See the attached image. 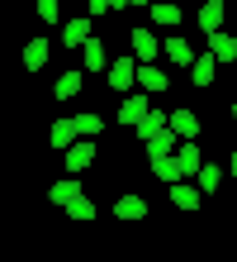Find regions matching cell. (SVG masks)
<instances>
[{"label":"cell","mask_w":237,"mask_h":262,"mask_svg":"<svg viewBox=\"0 0 237 262\" xmlns=\"http://www.w3.org/2000/svg\"><path fill=\"white\" fill-rule=\"evenodd\" d=\"M95 162V143H90V138L81 134V138H76V143L67 148V172L76 177V172H86V167Z\"/></svg>","instance_id":"6da1fadb"},{"label":"cell","mask_w":237,"mask_h":262,"mask_svg":"<svg viewBox=\"0 0 237 262\" xmlns=\"http://www.w3.org/2000/svg\"><path fill=\"white\" fill-rule=\"evenodd\" d=\"M138 81V57H119V62H109V86L114 91H128Z\"/></svg>","instance_id":"7a4b0ae2"},{"label":"cell","mask_w":237,"mask_h":262,"mask_svg":"<svg viewBox=\"0 0 237 262\" xmlns=\"http://www.w3.org/2000/svg\"><path fill=\"white\" fill-rule=\"evenodd\" d=\"M214 72H218V57L214 53H199L195 62H190V81H195V86H214Z\"/></svg>","instance_id":"3957f363"},{"label":"cell","mask_w":237,"mask_h":262,"mask_svg":"<svg viewBox=\"0 0 237 262\" xmlns=\"http://www.w3.org/2000/svg\"><path fill=\"white\" fill-rule=\"evenodd\" d=\"M138 81H142V91L162 96V91L171 86V76H162V67H156V62H138Z\"/></svg>","instance_id":"277c9868"},{"label":"cell","mask_w":237,"mask_h":262,"mask_svg":"<svg viewBox=\"0 0 237 262\" xmlns=\"http://www.w3.org/2000/svg\"><path fill=\"white\" fill-rule=\"evenodd\" d=\"M152 115V105H147V96H123V110H119V119H123V124H142V119H147Z\"/></svg>","instance_id":"5b68a950"},{"label":"cell","mask_w":237,"mask_h":262,"mask_svg":"<svg viewBox=\"0 0 237 262\" xmlns=\"http://www.w3.org/2000/svg\"><path fill=\"white\" fill-rule=\"evenodd\" d=\"M86 38H95L90 19H67V24H62V43H67V48H86Z\"/></svg>","instance_id":"8992f818"},{"label":"cell","mask_w":237,"mask_h":262,"mask_svg":"<svg viewBox=\"0 0 237 262\" xmlns=\"http://www.w3.org/2000/svg\"><path fill=\"white\" fill-rule=\"evenodd\" d=\"M133 57L138 62H156V38H152V29H133Z\"/></svg>","instance_id":"52a82bcc"},{"label":"cell","mask_w":237,"mask_h":262,"mask_svg":"<svg viewBox=\"0 0 237 262\" xmlns=\"http://www.w3.org/2000/svg\"><path fill=\"white\" fill-rule=\"evenodd\" d=\"M176 162H180V177H195L199 172V138H185V148H176Z\"/></svg>","instance_id":"ba28073f"},{"label":"cell","mask_w":237,"mask_h":262,"mask_svg":"<svg viewBox=\"0 0 237 262\" xmlns=\"http://www.w3.org/2000/svg\"><path fill=\"white\" fill-rule=\"evenodd\" d=\"M209 53L218 57V62H237V38L218 29V34H209Z\"/></svg>","instance_id":"9c48e42d"},{"label":"cell","mask_w":237,"mask_h":262,"mask_svg":"<svg viewBox=\"0 0 237 262\" xmlns=\"http://www.w3.org/2000/svg\"><path fill=\"white\" fill-rule=\"evenodd\" d=\"M199 29L204 34H218L223 29V0H204L199 5Z\"/></svg>","instance_id":"30bf717a"},{"label":"cell","mask_w":237,"mask_h":262,"mask_svg":"<svg viewBox=\"0 0 237 262\" xmlns=\"http://www.w3.org/2000/svg\"><path fill=\"white\" fill-rule=\"evenodd\" d=\"M152 172L162 177L166 186H171V181H180V162H176V152H152Z\"/></svg>","instance_id":"8fae6325"},{"label":"cell","mask_w":237,"mask_h":262,"mask_svg":"<svg viewBox=\"0 0 237 262\" xmlns=\"http://www.w3.org/2000/svg\"><path fill=\"white\" fill-rule=\"evenodd\" d=\"M114 214H119V220H147V200H142V195H119V205H114Z\"/></svg>","instance_id":"7c38bea8"},{"label":"cell","mask_w":237,"mask_h":262,"mask_svg":"<svg viewBox=\"0 0 237 262\" xmlns=\"http://www.w3.org/2000/svg\"><path fill=\"white\" fill-rule=\"evenodd\" d=\"M76 138H81L76 119H57V124H52V148H57V152H67V148L76 143Z\"/></svg>","instance_id":"4fadbf2b"},{"label":"cell","mask_w":237,"mask_h":262,"mask_svg":"<svg viewBox=\"0 0 237 262\" xmlns=\"http://www.w3.org/2000/svg\"><path fill=\"white\" fill-rule=\"evenodd\" d=\"M171 129L180 138H199V115L195 110H171Z\"/></svg>","instance_id":"5bb4252c"},{"label":"cell","mask_w":237,"mask_h":262,"mask_svg":"<svg viewBox=\"0 0 237 262\" xmlns=\"http://www.w3.org/2000/svg\"><path fill=\"white\" fill-rule=\"evenodd\" d=\"M199 195H204V191L185 186V177H180V181H171V200H176L180 210H199Z\"/></svg>","instance_id":"9a60e30c"},{"label":"cell","mask_w":237,"mask_h":262,"mask_svg":"<svg viewBox=\"0 0 237 262\" xmlns=\"http://www.w3.org/2000/svg\"><path fill=\"white\" fill-rule=\"evenodd\" d=\"M24 67H29V72H43V67H47V38H29V48H24Z\"/></svg>","instance_id":"2e32d148"},{"label":"cell","mask_w":237,"mask_h":262,"mask_svg":"<svg viewBox=\"0 0 237 262\" xmlns=\"http://www.w3.org/2000/svg\"><path fill=\"white\" fill-rule=\"evenodd\" d=\"M81 81H86V72H62L57 86H52V96H57V100H71L76 91H81Z\"/></svg>","instance_id":"e0dca14e"},{"label":"cell","mask_w":237,"mask_h":262,"mask_svg":"<svg viewBox=\"0 0 237 262\" xmlns=\"http://www.w3.org/2000/svg\"><path fill=\"white\" fill-rule=\"evenodd\" d=\"M166 124H171V115H162V110H152V115H147V119H142V124H138V138H142V143H152V138L162 134Z\"/></svg>","instance_id":"ac0fdd59"},{"label":"cell","mask_w":237,"mask_h":262,"mask_svg":"<svg viewBox=\"0 0 237 262\" xmlns=\"http://www.w3.org/2000/svg\"><path fill=\"white\" fill-rule=\"evenodd\" d=\"M86 67L90 72H109V57H104V43L100 38H86Z\"/></svg>","instance_id":"d6986e66"},{"label":"cell","mask_w":237,"mask_h":262,"mask_svg":"<svg viewBox=\"0 0 237 262\" xmlns=\"http://www.w3.org/2000/svg\"><path fill=\"white\" fill-rule=\"evenodd\" d=\"M152 19H156V24H166V29H171V24H180V5H176V0H156V5H152Z\"/></svg>","instance_id":"ffe728a7"},{"label":"cell","mask_w":237,"mask_h":262,"mask_svg":"<svg viewBox=\"0 0 237 262\" xmlns=\"http://www.w3.org/2000/svg\"><path fill=\"white\" fill-rule=\"evenodd\" d=\"M166 53H171V62H180V67L195 62V48H190L185 38H166Z\"/></svg>","instance_id":"44dd1931"},{"label":"cell","mask_w":237,"mask_h":262,"mask_svg":"<svg viewBox=\"0 0 237 262\" xmlns=\"http://www.w3.org/2000/svg\"><path fill=\"white\" fill-rule=\"evenodd\" d=\"M76 195H81V186H76V181H57V186L47 191V200H52V205H71Z\"/></svg>","instance_id":"7402d4cb"},{"label":"cell","mask_w":237,"mask_h":262,"mask_svg":"<svg viewBox=\"0 0 237 262\" xmlns=\"http://www.w3.org/2000/svg\"><path fill=\"white\" fill-rule=\"evenodd\" d=\"M218 186H223V167L204 162V167H199V191H218Z\"/></svg>","instance_id":"603a6c76"},{"label":"cell","mask_w":237,"mask_h":262,"mask_svg":"<svg viewBox=\"0 0 237 262\" xmlns=\"http://www.w3.org/2000/svg\"><path fill=\"white\" fill-rule=\"evenodd\" d=\"M176 138H180V134L166 124V129H162V134H156L152 143H147V152H176Z\"/></svg>","instance_id":"cb8c5ba5"},{"label":"cell","mask_w":237,"mask_h":262,"mask_svg":"<svg viewBox=\"0 0 237 262\" xmlns=\"http://www.w3.org/2000/svg\"><path fill=\"white\" fill-rule=\"evenodd\" d=\"M67 214H71V220H95V205H90L86 195H76L71 205H67Z\"/></svg>","instance_id":"d4e9b609"},{"label":"cell","mask_w":237,"mask_h":262,"mask_svg":"<svg viewBox=\"0 0 237 262\" xmlns=\"http://www.w3.org/2000/svg\"><path fill=\"white\" fill-rule=\"evenodd\" d=\"M76 129H81L86 138H95V134L104 129V119H100V115H76Z\"/></svg>","instance_id":"484cf974"},{"label":"cell","mask_w":237,"mask_h":262,"mask_svg":"<svg viewBox=\"0 0 237 262\" xmlns=\"http://www.w3.org/2000/svg\"><path fill=\"white\" fill-rule=\"evenodd\" d=\"M38 14L47 24H57V14H62V0H38Z\"/></svg>","instance_id":"4316f807"},{"label":"cell","mask_w":237,"mask_h":262,"mask_svg":"<svg viewBox=\"0 0 237 262\" xmlns=\"http://www.w3.org/2000/svg\"><path fill=\"white\" fill-rule=\"evenodd\" d=\"M114 10V0H86V14H109Z\"/></svg>","instance_id":"83f0119b"},{"label":"cell","mask_w":237,"mask_h":262,"mask_svg":"<svg viewBox=\"0 0 237 262\" xmlns=\"http://www.w3.org/2000/svg\"><path fill=\"white\" fill-rule=\"evenodd\" d=\"M128 5H133V0H114V10H128Z\"/></svg>","instance_id":"f1b7e54d"},{"label":"cell","mask_w":237,"mask_h":262,"mask_svg":"<svg viewBox=\"0 0 237 262\" xmlns=\"http://www.w3.org/2000/svg\"><path fill=\"white\" fill-rule=\"evenodd\" d=\"M228 172H232V177H237V152H232V162H228Z\"/></svg>","instance_id":"f546056e"},{"label":"cell","mask_w":237,"mask_h":262,"mask_svg":"<svg viewBox=\"0 0 237 262\" xmlns=\"http://www.w3.org/2000/svg\"><path fill=\"white\" fill-rule=\"evenodd\" d=\"M133 5H147V0H133Z\"/></svg>","instance_id":"4dcf8cb0"},{"label":"cell","mask_w":237,"mask_h":262,"mask_svg":"<svg viewBox=\"0 0 237 262\" xmlns=\"http://www.w3.org/2000/svg\"><path fill=\"white\" fill-rule=\"evenodd\" d=\"M232 119H237V105H232Z\"/></svg>","instance_id":"1f68e13d"},{"label":"cell","mask_w":237,"mask_h":262,"mask_svg":"<svg viewBox=\"0 0 237 262\" xmlns=\"http://www.w3.org/2000/svg\"><path fill=\"white\" fill-rule=\"evenodd\" d=\"M199 5H204V0H199Z\"/></svg>","instance_id":"d6a6232c"}]
</instances>
